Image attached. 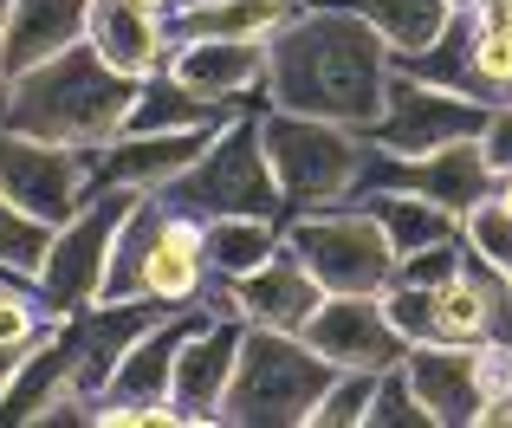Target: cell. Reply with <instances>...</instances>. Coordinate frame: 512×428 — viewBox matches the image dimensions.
Listing matches in <instances>:
<instances>
[{"instance_id": "cell-35", "label": "cell", "mask_w": 512, "mask_h": 428, "mask_svg": "<svg viewBox=\"0 0 512 428\" xmlns=\"http://www.w3.org/2000/svg\"><path fill=\"white\" fill-rule=\"evenodd\" d=\"M454 7H493V0H454Z\"/></svg>"}, {"instance_id": "cell-19", "label": "cell", "mask_w": 512, "mask_h": 428, "mask_svg": "<svg viewBox=\"0 0 512 428\" xmlns=\"http://www.w3.org/2000/svg\"><path fill=\"white\" fill-rule=\"evenodd\" d=\"M91 26V0H7V20H0V65H7V85L33 65L59 59L65 46H78Z\"/></svg>"}, {"instance_id": "cell-24", "label": "cell", "mask_w": 512, "mask_h": 428, "mask_svg": "<svg viewBox=\"0 0 512 428\" xmlns=\"http://www.w3.org/2000/svg\"><path fill=\"white\" fill-rule=\"evenodd\" d=\"M227 117H234V111L195 98V91H188L182 78L163 65V72H150V78L137 85V104H130L124 137H150V130H208V124H227Z\"/></svg>"}, {"instance_id": "cell-17", "label": "cell", "mask_w": 512, "mask_h": 428, "mask_svg": "<svg viewBox=\"0 0 512 428\" xmlns=\"http://www.w3.org/2000/svg\"><path fill=\"white\" fill-rule=\"evenodd\" d=\"M240 338H247V325H240V318H208V325L182 344V357H175L169 396L188 409V422H195V428L221 422L227 383H234V364H240Z\"/></svg>"}, {"instance_id": "cell-37", "label": "cell", "mask_w": 512, "mask_h": 428, "mask_svg": "<svg viewBox=\"0 0 512 428\" xmlns=\"http://www.w3.org/2000/svg\"><path fill=\"white\" fill-rule=\"evenodd\" d=\"M7 292H13V286H7V273H0V299H7Z\"/></svg>"}, {"instance_id": "cell-14", "label": "cell", "mask_w": 512, "mask_h": 428, "mask_svg": "<svg viewBox=\"0 0 512 428\" xmlns=\"http://www.w3.org/2000/svg\"><path fill=\"white\" fill-rule=\"evenodd\" d=\"M402 377L415 383V396L428 403L435 428H474L487 409V383H480V344H454V338H428L409 344Z\"/></svg>"}, {"instance_id": "cell-13", "label": "cell", "mask_w": 512, "mask_h": 428, "mask_svg": "<svg viewBox=\"0 0 512 428\" xmlns=\"http://www.w3.org/2000/svg\"><path fill=\"white\" fill-rule=\"evenodd\" d=\"M214 130H150V137H117L91 156V189H143V195H163L188 169L201 163V150L214 143Z\"/></svg>"}, {"instance_id": "cell-27", "label": "cell", "mask_w": 512, "mask_h": 428, "mask_svg": "<svg viewBox=\"0 0 512 428\" xmlns=\"http://www.w3.org/2000/svg\"><path fill=\"white\" fill-rule=\"evenodd\" d=\"M370 403H376V370H338L325 390V403L312 409L305 428H350V422H370Z\"/></svg>"}, {"instance_id": "cell-39", "label": "cell", "mask_w": 512, "mask_h": 428, "mask_svg": "<svg viewBox=\"0 0 512 428\" xmlns=\"http://www.w3.org/2000/svg\"><path fill=\"white\" fill-rule=\"evenodd\" d=\"M506 13H512V0H506Z\"/></svg>"}, {"instance_id": "cell-38", "label": "cell", "mask_w": 512, "mask_h": 428, "mask_svg": "<svg viewBox=\"0 0 512 428\" xmlns=\"http://www.w3.org/2000/svg\"><path fill=\"white\" fill-rule=\"evenodd\" d=\"M175 7H195V0H175ZM175 7H169V13H175Z\"/></svg>"}, {"instance_id": "cell-22", "label": "cell", "mask_w": 512, "mask_h": 428, "mask_svg": "<svg viewBox=\"0 0 512 428\" xmlns=\"http://www.w3.org/2000/svg\"><path fill=\"white\" fill-rule=\"evenodd\" d=\"M305 0H195L169 13L175 39H273Z\"/></svg>"}, {"instance_id": "cell-12", "label": "cell", "mask_w": 512, "mask_h": 428, "mask_svg": "<svg viewBox=\"0 0 512 428\" xmlns=\"http://www.w3.org/2000/svg\"><path fill=\"white\" fill-rule=\"evenodd\" d=\"M305 344L338 370H376V377L409 357V338L389 325L383 292H325V305L305 318Z\"/></svg>"}, {"instance_id": "cell-6", "label": "cell", "mask_w": 512, "mask_h": 428, "mask_svg": "<svg viewBox=\"0 0 512 428\" xmlns=\"http://www.w3.org/2000/svg\"><path fill=\"white\" fill-rule=\"evenodd\" d=\"M286 247L312 266L325 292H389L396 286L402 253L389 247L383 221L363 202H331V208H292L286 214Z\"/></svg>"}, {"instance_id": "cell-3", "label": "cell", "mask_w": 512, "mask_h": 428, "mask_svg": "<svg viewBox=\"0 0 512 428\" xmlns=\"http://www.w3.org/2000/svg\"><path fill=\"white\" fill-rule=\"evenodd\" d=\"M331 377H338V364L318 357L312 344H305V331L247 325L234 383H227V403H221V422L227 428H299L325 403Z\"/></svg>"}, {"instance_id": "cell-5", "label": "cell", "mask_w": 512, "mask_h": 428, "mask_svg": "<svg viewBox=\"0 0 512 428\" xmlns=\"http://www.w3.org/2000/svg\"><path fill=\"white\" fill-rule=\"evenodd\" d=\"M163 202L195 214V221H214V214H273V221H286L292 202L273 176V156H266V137H260V111L227 117L214 130V143L201 150V163L175 189H163Z\"/></svg>"}, {"instance_id": "cell-32", "label": "cell", "mask_w": 512, "mask_h": 428, "mask_svg": "<svg viewBox=\"0 0 512 428\" xmlns=\"http://www.w3.org/2000/svg\"><path fill=\"white\" fill-rule=\"evenodd\" d=\"M480 143H487V163L500 169V176H512V98H506V104H493L487 130H480Z\"/></svg>"}, {"instance_id": "cell-1", "label": "cell", "mask_w": 512, "mask_h": 428, "mask_svg": "<svg viewBox=\"0 0 512 428\" xmlns=\"http://www.w3.org/2000/svg\"><path fill=\"white\" fill-rule=\"evenodd\" d=\"M389 78H396V52L350 0H305L266 39V104L279 111L376 130L389 104Z\"/></svg>"}, {"instance_id": "cell-31", "label": "cell", "mask_w": 512, "mask_h": 428, "mask_svg": "<svg viewBox=\"0 0 512 428\" xmlns=\"http://www.w3.org/2000/svg\"><path fill=\"white\" fill-rule=\"evenodd\" d=\"M461 260H467V240H441V247H422V253H409V260L396 266V279H409V286H448L454 273H461Z\"/></svg>"}, {"instance_id": "cell-23", "label": "cell", "mask_w": 512, "mask_h": 428, "mask_svg": "<svg viewBox=\"0 0 512 428\" xmlns=\"http://www.w3.org/2000/svg\"><path fill=\"white\" fill-rule=\"evenodd\" d=\"M363 208L383 221V234H389V247L409 260V253H422V247H441V240H461V214L454 208H441V202H428V195H409V189H363L357 195Z\"/></svg>"}, {"instance_id": "cell-21", "label": "cell", "mask_w": 512, "mask_h": 428, "mask_svg": "<svg viewBox=\"0 0 512 428\" xmlns=\"http://www.w3.org/2000/svg\"><path fill=\"white\" fill-rule=\"evenodd\" d=\"M279 247H286V221H273V214H214V221H201V253H208L214 279L260 273Z\"/></svg>"}, {"instance_id": "cell-34", "label": "cell", "mask_w": 512, "mask_h": 428, "mask_svg": "<svg viewBox=\"0 0 512 428\" xmlns=\"http://www.w3.org/2000/svg\"><path fill=\"white\" fill-rule=\"evenodd\" d=\"M0 20H7V0H0ZM0 98H7V65H0Z\"/></svg>"}, {"instance_id": "cell-33", "label": "cell", "mask_w": 512, "mask_h": 428, "mask_svg": "<svg viewBox=\"0 0 512 428\" xmlns=\"http://www.w3.org/2000/svg\"><path fill=\"white\" fill-rule=\"evenodd\" d=\"M26 364V351H13V344H0V396H7V383H13V370Z\"/></svg>"}, {"instance_id": "cell-28", "label": "cell", "mask_w": 512, "mask_h": 428, "mask_svg": "<svg viewBox=\"0 0 512 428\" xmlns=\"http://www.w3.org/2000/svg\"><path fill=\"white\" fill-rule=\"evenodd\" d=\"M461 240H467V253H474V260H487V266H500V273H512V208H500L493 195L461 221Z\"/></svg>"}, {"instance_id": "cell-8", "label": "cell", "mask_w": 512, "mask_h": 428, "mask_svg": "<svg viewBox=\"0 0 512 428\" xmlns=\"http://www.w3.org/2000/svg\"><path fill=\"white\" fill-rule=\"evenodd\" d=\"M0 195L39 214L46 227H65L91 202V156L72 143H46L0 124Z\"/></svg>"}, {"instance_id": "cell-36", "label": "cell", "mask_w": 512, "mask_h": 428, "mask_svg": "<svg viewBox=\"0 0 512 428\" xmlns=\"http://www.w3.org/2000/svg\"><path fill=\"white\" fill-rule=\"evenodd\" d=\"M143 7H163V13H169V7H175V0H143Z\"/></svg>"}, {"instance_id": "cell-4", "label": "cell", "mask_w": 512, "mask_h": 428, "mask_svg": "<svg viewBox=\"0 0 512 428\" xmlns=\"http://www.w3.org/2000/svg\"><path fill=\"white\" fill-rule=\"evenodd\" d=\"M260 137H266L273 176H279V189H286L292 208H331V202H357L363 195V176H370V156H376L370 130L266 104Z\"/></svg>"}, {"instance_id": "cell-16", "label": "cell", "mask_w": 512, "mask_h": 428, "mask_svg": "<svg viewBox=\"0 0 512 428\" xmlns=\"http://www.w3.org/2000/svg\"><path fill=\"white\" fill-rule=\"evenodd\" d=\"M208 318H214L208 305H182V312H163V318H156V325L124 351V364H117V377L104 383L98 403H124V409H137V416H150V403H163L169 383H175V357H182V344L195 338Z\"/></svg>"}, {"instance_id": "cell-7", "label": "cell", "mask_w": 512, "mask_h": 428, "mask_svg": "<svg viewBox=\"0 0 512 428\" xmlns=\"http://www.w3.org/2000/svg\"><path fill=\"white\" fill-rule=\"evenodd\" d=\"M137 202H143V189H91V202L52 234V253H46V266H39V279H33V292H39L46 312L72 318V312H85V305H98L104 273H111L117 227L130 221Z\"/></svg>"}, {"instance_id": "cell-15", "label": "cell", "mask_w": 512, "mask_h": 428, "mask_svg": "<svg viewBox=\"0 0 512 428\" xmlns=\"http://www.w3.org/2000/svg\"><path fill=\"white\" fill-rule=\"evenodd\" d=\"M169 72L195 98L240 111V104L266 98V39H175Z\"/></svg>"}, {"instance_id": "cell-29", "label": "cell", "mask_w": 512, "mask_h": 428, "mask_svg": "<svg viewBox=\"0 0 512 428\" xmlns=\"http://www.w3.org/2000/svg\"><path fill=\"white\" fill-rule=\"evenodd\" d=\"M383 305H389V325H396L409 344L441 338V305H435V286H409V279H396V286L383 292Z\"/></svg>"}, {"instance_id": "cell-18", "label": "cell", "mask_w": 512, "mask_h": 428, "mask_svg": "<svg viewBox=\"0 0 512 428\" xmlns=\"http://www.w3.org/2000/svg\"><path fill=\"white\" fill-rule=\"evenodd\" d=\"M85 39L104 52V65H117L124 78H150L169 65V13L163 7H143V0H91V26Z\"/></svg>"}, {"instance_id": "cell-9", "label": "cell", "mask_w": 512, "mask_h": 428, "mask_svg": "<svg viewBox=\"0 0 512 428\" xmlns=\"http://www.w3.org/2000/svg\"><path fill=\"white\" fill-rule=\"evenodd\" d=\"M487 117H493V104H474V98H461V91L428 85V78H415V72L396 65L383 124H376L370 137H376V150H389V156H428V150H441V143L480 137Z\"/></svg>"}, {"instance_id": "cell-26", "label": "cell", "mask_w": 512, "mask_h": 428, "mask_svg": "<svg viewBox=\"0 0 512 428\" xmlns=\"http://www.w3.org/2000/svg\"><path fill=\"white\" fill-rule=\"evenodd\" d=\"M52 234H59V227H46L39 214H26L20 202L0 195V273L7 279L33 286L39 266H46V253H52Z\"/></svg>"}, {"instance_id": "cell-2", "label": "cell", "mask_w": 512, "mask_h": 428, "mask_svg": "<svg viewBox=\"0 0 512 428\" xmlns=\"http://www.w3.org/2000/svg\"><path fill=\"white\" fill-rule=\"evenodd\" d=\"M137 85L143 78H124L117 65H104V52L91 46V39H78V46H65L59 59H46V65H33V72L13 78L7 98H0V124L98 156L104 143L124 137Z\"/></svg>"}, {"instance_id": "cell-30", "label": "cell", "mask_w": 512, "mask_h": 428, "mask_svg": "<svg viewBox=\"0 0 512 428\" xmlns=\"http://www.w3.org/2000/svg\"><path fill=\"white\" fill-rule=\"evenodd\" d=\"M370 428H435V416H428V403H422V396H415V383L402 377V364L376 377Z\"/></svg>"}, {"instance_id": "cell-11", "label": "cell", "mask_w": 512, "mask_h": 428, "mask_svg": "<svg viewBox=\"0 0 512 428\" xmlns=\"http://www.w3.org/2000/svg\"><path fill=\"white\" fill-rule=\"evenodd\" d=\"M363 189H409V195H428V202L454 208L467 221V214L500 189V169L487 163V143H480V137H461V143H441V150H428V156L376 150Z\"/></svg>"}, {"instance_id": "cell-10", "label": "cell", "mask_w": 512, "mask_h": 428, "mask_svg": "<svg viewBox=\"0 0 512 428\" xmlns=\"http://www.w3.org/2000/svg\"><path fill=\"white\" fill-rule=\"evenodd\" d=\"M214 318H240V325H273V331H305V318L325 305V286L312 279V266L299 260L292 247H279L260 273L247 279H214L201 286V299Z\"/></svg>"}, {"instance_id": "cell-20", "label": "cell", "mask_w": 512, "mask_h": 428, "mask_svg": "<svg viewBox=\"0 0 512 428\" xmlns=\"http://www.w3.org/2000/svg\"><path fill=\"white\" fill-rule=\"evenodd\" d=\"M201 286H208V253H201V221L182 208L163 202V221H156V240L143 253V299L156 305H195Z\"/></svg>"}, {"instance_id": "cell-25", "label": "cell", "mask_w": 512, "mask_h": 428, "mask_svg": "<svg viewBox=\"0 0 512 428\" xmlns=\"http://www.w3.org/2000/svg\"><path fill=\"white\" fill-rule=\"evenodd\" d=\"M350 7L363 13V20L376 26V33L389 39V52L396 59H415V52H428L441 33L454 26V0H350Z\"/></svg>"}]
</instances>
